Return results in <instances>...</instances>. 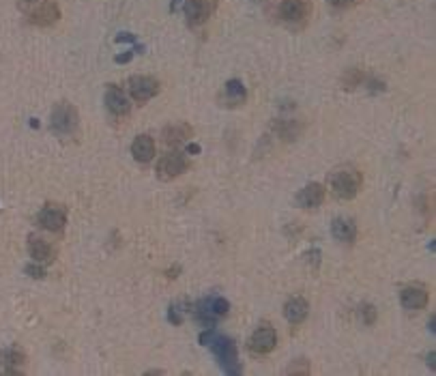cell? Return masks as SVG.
Returning <instances> with one entry per match:
<instances>
[{
  "mask_svg": "<svg viewBox=\"0 0 436 376\" xmlns=\"http://www.w3.org/2000/svg\"><path fill=\"white\" fill-rule=\"evenodd\" d=\"M200 344L209 347L215 353L217 361H219V365H222V370L226 374L237 376V374L243 372L241 361H239V351H237V344H234V340L217 333L213 327H207V331L200 333Z\"/></svg>",
  "mask_w": 436,
  "mask_h": 376,
  "instance_id": "obj_1",
  "label": "cell"
},
{
  "mask_svg": "<svg viewBox=\"0 0 436 376\" xmlns=\"http://www.w3.org/2000/svg\"><path fill=\"white\" fill-rule=\"evenodd\" d=\"M329 185H331V192H333L335 198L353 200L359 194L361 185H363V177L355 166H342V168L333 170L331 173Z\"/></svg>",
  "mask_w": 436,
  "mask_h": 376,
  "instance_id": "obj_2",
  "label": "cell"
},
{
  "mask_svg": "<svg viewBox=\"0 0 436 376\" xmlns=\"http://www.w3.org/2000/svg\"><path fill=\"white\" fill-rule=\"evenodd\" d=\"M52 131L60 138H74L80 129V114L78 108L69 101H58L52 108V119H50Z\"/></svg>",
  "mask_w": 436,
  "mask_h": 376,
  "instance_id": "obj_3",
  "label": "cell"
},
{
  "mask_svg": "<svg viewBox=\"0 0 436 376\" xmlns=\"http://www.w3.org/2000/svg\"><path fill=\"white\" fill-rule=\"evenodd\" d=\"M312 18V0H282L280 3V20L292 28L306 26Z\"/></svg>",
  "mask_w": 436,
  "mask_h": 376,
  "instance_id": "obj_4",
  "label": "cell"
},
{
  "mask_svg": "<svg viewBox=\"0 0 436 376\" xmlns=\"http://www.w3.org/2000/svg\"><path fill=\"white\" fill-rule=\"evenodd\" d=\"M228 310H230V303L224 297H211L193 305V316L205 327H213L217 318L228 314Z\"/></svg>",
  "mask_w": 436,
  "mask_h": 376,
  "instance_id": "obj_5",
  "label": "cell"
},
{
  "mask_svg": "<svg viewBox=\"0 0 436 376\" xmlns=\"http://www.w3.org/2000/svg\"><path fill=\"white\" fill-rule=\"evenodd\" d=\"M187 168H189L187 155L181 151H172L159 159L155 173H157V179H161V181H172L177 177H181L183 173H187Z\"/></svg>",
  "mask_w": 436,
  "mask_h": 376,
  "instance_id": "obj_6",
  "label": "cell"
},
{
  "mask_svg": "<svg viewBox=\"0 0 436 376\" xmlns=\"http://www.w3.org/2000/svg\"><path fill=\"white\" fill-rule=\"evenodd\" d=\"M127 88L133 101L147 104V101H151L159 93V82L151 76H131L127 80Z\"/></svg>",
  "mask_w": 436,
  "mask_h": 376,
  "instance_id": "obj_7",
  "label": "cell"
},
{
  "mask_svg": "<svg viewBox=\"0 0 436 376\" xmlns=\"http://www.w3.org/2000/svg\"><path fill=\"white\" fill-rule=\"evenodd\" d=\"M58 20H60V7L56 0H43L32 11H28V24L39 28H50Z\"/></svg>",
  "mask_w": 436,
  "mask_h": 376,
  "instance_id": "obj_8",
  "label": "cell"
},
{
  "mask_svg": "<svg viewBox=\"0 0 436 376\" xmlns=\"http://www.w3.org/2000/svg\"><path fill=\"white\" fill-rule=\"evenodd\" d=\"M275 347H278V333L273 327H258L247 342V349L252 355H269Z\"/></svg>",
  "mask_w": 436,
  "mask_h": 376,
  "instance_id": "obj_9",
  "label": "cell"
},
{
  "mask_svg": "<svg viewBox=\"0 0 436 376\" xmlns=\"http://www.w3.org/2000/svg\"><path fill=\"white\" fill-rule=\"evenodd\" d=\"M37 222L48 232H60L64 228V224H67V209L62 207V204L48 202L46 207L39 211Z\"/></svg>",
  "mask_w": 436,
  "mask_h": 376,
  "instance_id": "obj_10",
  "label": "cell"
},
{
  "mask_svg": "<svg viewBox=\"0 0 436 376\" xmlns=\"http://www.w3.org/2000/svg\"><path fill=\"white\" fill-rule=\"evenodd\" d=\"M219 0H187L185 3V18L189 26H200L209 22V18L215 13Z\"/></svg>",
  "mask_w": 436,
  "mask_h": 376,
  "instance_id": "obj_11",
  "label": "cell"
},
{
  "mask_svg": "<svg viewBox=\"0 0 436 376\" xmlns=\"http://www.w3.org/2000/svg\"><path fill=\"white\" fill-rule=\"evenodd\" d=\"M428 299H430V295H428L425 286H421V284H409L400 290V303L409 312L423 310V307L428 305Z\"/></svg>",
  "mask_w": 436,
  "mask_h": 376,
  "instance_id": "obj_12",
  "label": "cell"
},
{
  "mask_svg": "<svg viewBox=\"0 0 436 376\" xmlns=\"http://www.w3.org/2000/svg\"><path fill=\"white\" fill-rule=\"evenodd\" d=\"M245 99H247V88H245V84L241 80L234 78V80H228L224 84V90H222V97H219L222 106H226V108H239V106L245 104Z\"/></svg>",
  "mask_w": 436,
  "mask_h": 376,
  "instance_id": "obj_13",
  "label": "cell"
},
{
  "mask_svg": "<svg viewBox=\"0 0 436 376\" xmlns=\"http://www.w3.org/2000/svg\"><path fill=\"white\" fill-rule=\"evenodd\" d=\"M104 99H106V108H108L114 116H125V114H129L131 104H129V99H127V95L123 93L121 86L108 84L106 97H104Z\"/></svg>",
  "mask_w": 436,
  "mask_h": 376,
  "instance_id": "obj_14",
  "label": "cell"
},
{
  "mask_svg": "<svg viewBox=\"0 0 436 376\" xmlns=\"http://www.w3.org/2000/svg\"><path fill=\"white\" fill-rule=\"evenodd\" d=\"M28 254H30L32 262H39V264H50L54 260V248L46 241V239H41L37 234L28 236Z\"/></svg>",
  "mask_w": 436,
  "mask_h": 376,
  "instance_id": "obj_15",
  "label": "cell"
},
{
  "mask_svg": "<svg viewBox=\"0 0 436 376\" xmlns=\"http://www.w3.org/2000/svg\"><path fill=\"white\" fill-rule=\"evenodd\" d=\"M24 363H26V355L18 347L0 351V372L3 374H22Z\"/></svg>",
  "mask_w": 436,
  "mask_h": 376,
  "instance_id": "obj_16",
  "label": "cell"
},
{
  "mask_svg": "<svg viewBox=\"0 0 436 376\" xmlns=\"http://www.w3.org/2000/svg\"><path fill=\"white\" fill-rule=\"evenodd\" d=\"M325 202V187L320 183H310L297 194V204L301 209H316Z\"/></svg>",
  "mask_w": 436,
  "mask_h": 376,
  "instance_id": "obj_17",
  "label": "cell"
},
{
  "mask_svg": "<svg viewBox=\"0 0 436 376\" xmlns=\"http://www.w3.org/2000/svg\"><path fill=\"white\" fill-rule=\"evenodd\" d=\"M191 135H193V129L187 125V123H175V125H168L163 131H161V138L165 145H170V147H179L187 140H191Z\"/></svg>",
  "mask_w": 436,
  "mask_h": 376,
  "instance_id": "obj_18",
  "label": "cell"
},
{
  "mask_svg": "<svg viewBox=\"0 0 436 376\" xmlns=\"http://www.w3.org/2000/svg\"><path fill=\"white\" fill-rule=\"evenodd\" d=\"M310 314V305L304 297H292L286 305H284V316L290 325H301Z\"/></svg>",
  "mask_w": 436,
  "mask_h": 376,
  "instance_id": "obj_19",
  "label": "cell"
},
{
  "mask_svg": "<svg viewBox=\"0 0 436 376\" xmlns=\"http://www.w3.org/2000/svg\"><path fill=\"white\" fill-rule=\"evenodd\" d=\"M331 234L335 241L340 243H355L357 239V226L353 220H346V217H335L333 224H331Z\"/></svg>",
  "mask_w": 436,
  "mask_h": 376,
  "instance_id": "obj_20",
  "label": "cell"
},
{
  "mask_svg": "<svg viewBox=\"0 0 436 376\" xmlns=\"http://www.w3.org/2000/svg\"><path fill=\"white\" fill-rule=\"evenodd\" d=\"M131 155L140 163H149L155 157V140L151 138L149 133L138 135V138L133 140V145H131Z\"/></svg>",
  "mask_w": 436,
  "mask_h": 376,
  "instance_id": "obj_21",
  "label": "cell"
},
{
  "mask_svg": "<svg viewBox=\"0 0 436 376\" xmlns=\"http://www.w3.org/2000/svg\"><path fill=\"white\" fill-rule=\"evenodd\" d=\"M363 82H365V74H363V69H359V67H350V69H346V74L342 76L344 90H355L359 86H363Z\"/></svg>",
  "mask_w": 436,
  "mask_h": 376,
  "instance_id": "obj_22",
  "label": "cell"
},
{
  "mask_svg": "<svg viewBox=\"0 0 436 376\" xmlns=\"http://www.w3.org/2000/svg\"><path fill=\"white\" fill-rule=\"evenodd\" d=\"M376 316H379V312H376V307H374L372 303H363V305H359V318H361L363 325L372 327V325L376 323Z\"/></svg>",
  "mask_w": 436,
  "mask_h": 376,
  "instance_id": "obj_23",
  "label": "cell"
},
{
  "mask_svg": "<svg viewBox=\"0 0 436 376\" xmlns=\"http://www.w3.org/2000/svg\"><path fill=\"white\" fill-rule=\"evenodd\" d=\"M185 314H187V310H183V305H181V303L170 305V310H168V321H170L172 325H183Z\"/></svg>",
  "mask_w": 436,
  "mask_h": 376,
  "instance_id": "obj_24",
  "label": "cell"
},
{
  "mask_svg": "<svg viewBox=\"0 0 436 376\" xmlns=\"http://www.w3.org/2000/svg\"><path fill=\"white\" fill-rule=\"evenodd\" d=\"M286 374H310V361L308 359H294Z\"/></svg>",
  "mask_w": 436,
  "mask_h": 376,
  "instance_id": "obj_25",
  "label": "cell"
},
{
  "mask_svg": "<svg viewBox=\"0 0 436 376\" xmlns=\"http://www.w3.org/2000/svg\"><path fill=\"white\" fill-rule=\"evenodd\" d=\"M30 278H35V280H43L46 278V269H43V264H39V262H32V264H26V269H24Z\"/></svg>",
  "mask_w": 436,
  "mask_h": 376,
  "instance_id": "obj_26",
  "label": "cell"
},
{
  "mask_svg": "<svg viewBox=\"0 0 436 376\" xmlns=\"http://www.w3.org/2000/svg\"><path fill=\"white\" fill-rule=\"evenodd\" d=\"M327 3L333 7V9H338V11H344V9H350L355 5H359L361 0H327Z\"/></svg>",
  "mask_w": 436,
  "mask_h": 376,
  "instance_id": "obj_27",
  "label": "cell"
},
{
  "mask_svg": "<svg viewBox=\"0 0 436 376\" xmlns=\"http://www.w3.org/2000/svg\"><path fill=\"white\" fill-rule=\"evenodd\" d=\"M363 84H367V88H370L372 93H381V90H385V82H379L376 78H370V80H365Z\"/></svg>",
  "mask_w": 436,
  "mask_h": 376,
  "instance_id": "obj_28",
  "label": "cell"
},
{
  "mask_svg": "<svg viewBox=\"0 0 436 376\" xmlns=\"http://www.w3.org/2000/svg\"><path fill=\"white\" fill-rule=\"evenodd\" d=\"M20 3H22V7H30V5H37L39 0H20Z\"/></svg>",
  "mask_w": 436,
  "mask_h": 376,
  "instance_id": "obj_29",
  "label": "cell"
},
{
  "mask_svg": "<svg viewBox=\"0 0 436 376\" xmlns=\"http://www.w3.org/2000/svg\"><path fill=\"white\" fill-rule=\"evenodd\" d=\"M187 153H200V147L198 145H189L187 147Z\"/></svg>",
  "mask_w": 436,
  "mask_h": 376,
  "instance_id": "obj_30",
  "label": "cell"
},
{
  "mask_svg": "<svg viewBox=\"0 0 436 376\" xmlns=\"http://www.w3.org/2000/svg\"><path fill=\"white\" fill-rule=\"evenodd\" d=\"M434 357H436L434 353H430V355H428V365H430L432 370H434Z\"/></svg>",
  "mask_w": 436,
  "mask_h": 376,
  "instance_id": "obj_31",
  "label": "cell"
}]
</instances>
